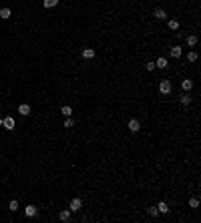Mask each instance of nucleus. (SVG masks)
<instances>
[{"label":"nucleus","instance_id":"f257e3e1","mask_svg":"<svg viewBox=\"0 0 201 223\" xmlns=\"http://www.w3.org/2000/svg\"><path fill=\"white\" fill-rule=\"evenodd\" d=\"M0 125L4 127L6 131H14V127H16V121H14L12 117H4V119H0Z\"/></svg>","mask_w":201,"mask_h":223},{"label":"nucleus","instance_id":"f03ea898","mask_svg":"<svg viewBox=\"0 0 201 223\" xmlns=\"http://www.w3.org/2000/svg\"><path fill=\"white\" fill-rule=\"evenodd\" d=\"M127 129L131 131V133H139V131H141V121H139V119H131V121L127 123Z\"/></svg>","mask_w":201,"mask_h":223},{"label":"nucleus","instance_id":"7ed1b4c3","mask_svg":"<svg viewBox=\"0 0 201 223\" xmlns=\"http://www.w3.org/2000/svg\"><path fill=\"white\" fill-rule=\"evenodd\" d=\"M159 93L161 95H169L171 93V83H169V80H161V83H159Z\"/></svg>","mask_w":201,"mask_h":223},{"label":"nucleus","instance_id":"20e7f679","mask_svg":"<svg viewBox=\"0 0 201 223\" xmlns=\"http://www.w3.org/2000/svg\"><path fill=\"white\" fill-rule=\"evenodd\" d=\"M81 207H82V201H81L78 197H74L73 201H70L69 209H70V213H77V211H81Z\"/></svg>","mask_w":201,"mask_h":223},{"label":"nucleus","instance_id":"39448f33","mask_svg":"<svg viewBox=\"0 0 201 223\" xmlns=\"http://www.w3.org/2000/svg\"><path fill=\"white\" fill-rule=\"evenodd\" d=\"M36 213H38L36 205H26L24 207V215H26V217H36Z\"/></svg>","mask_w":201,"mask_h":223},{"label":"nucleus","instance_id":"423d86ee","mask_svg":"<svg viewBox=\"0 0 201 223\" xmlns=\"http://www.w3.org/2000/svg\"><path fill=\"white\" fill-rule=\"evenodd\" d=\"M30 111H32V109H30V105H26V103H22V105L18 107V113H20L22 117H28V115H30Z\"/></svg>","mask_w":201,"mask_h":223},{"label":"nucleus","instance_id":"0eeeda50","mask_svg":"<svg viewBox=\"0 0 201 223\" xmlns=\"http://www.w3.org/2000/svg\"><path fill=\"white\" fill-rule=\"evenodd\" d=\"M181 88H183L185 93H189V91L193 88V80H189V79H183V80H181Z\"/></svg>","mask_w":201,"mask_h":223},{"label":"nucleus","instance_id":"6e6552de","mask_svg":"<svg viewBox=\"0 0 201 223\" xmlns=\"http://www.w3.org/2000/svg\"><path fill=\"white\" fill-rule=\"evenodd\" d=\"M169 67V63H167V59H163V56H159L157 63H155V68H167Z\"/></svg>","mask_w":201,"mask_h":223},{"label":"nucleus","instance_id":"1a4fd4ad","mask_svg":"<svg viewBox=\"0 0 201 223\" xmlns=\"http://www.w3.org/2000/svg\"><path fill=\"white\" fill-rule=\"evenodd\" d=\"M10 16H12V10L10 8H0V18H2V20H8Z\"/></svg>","mask_w":201,"mask_h":223},{"label":"nucleus","instance_id":"9d476101","mask_svg":"<svg viewBox=\"0 0 201 223\" xmlns=\"http://www.w3.org/2000/svg\"><path fill=\"white\" fill-rule=\"evenodd\" d=\"M185 42H187V47H195L197 44V34H189V36L185 38Z\"/></svg>","mask_w":201,"mask_h":223},{"label":"nucleus","instance_id":"9b49d317","mask_svg":"<svg viewBox=\"0 0 201 223\" xmlns=\"http://www.w3.org/2000/svg\"><path fill=\"white\" fill-rule=\"evenodd\" d=\"M58 217H60V221H69L70 219V209H62L58 213Z\"/></svg>","mask_w":201,"mask_h":223},{"label":"nucleus","instance_id":"f8f14e48","mask_svg":"<svg viewBox=\"0 0 201 223\" xmlns=\"http://www.w3.org/2000/svg\"><path fill=\"white\" fill-rule=\"evenodd\" d=\"M157 211H159V213H169L171 209H169V205H167L165 201H161V203L157 205Z\"/></svg>","mask_w":201,"mask_h":223},{"label":"nucleus","instance_id":"ddd939ff","mask_svg":"<svg viewBox=\"0 0 201 223\" xmlns=\"http://www.w3.org/2000/svg\"><path fill=\"white\" fill-rule=\"evenodd\" d=\"M191 101H193V99H191V95H189V93L181 95V105H185V107H187V105H191Z\"/></svg>","mask_w":201,"mask_h":223},{"label":"nucleus","instance_id":"4468645a","mask_svg":"<svg viewBox=\"0 0 201 223\" xmlns=\"http://www.w3.org/2000/svg\"><path fill=\"white\" fill-rule=\"evenodd\" d=\"M60 0H42V4H44V8H54L56 4H58Z\"/></svg>","mask_w":201,"mask_h":223},{"label":"nucleus","instance_id":"2eb2a0df","mask_svg":"<svg viewBox=\"0 0 201 223\" xmlns=\"http://www.w3.org/2000/svg\"><path fill=\"white\" fill-rule=\"evenodd\" d=\"M60 115H62V117H70V115H73V109H70L69 105H64L62 109H60Z\"/></svg>","mask_w":201,"mask_h":223},{"label":"nucleus","instance_id":"dca6fc26","mask_svg":"<svg viewBox=\"0 0 201 223\" xmlns=\"http://www.w3.org/2000/svg\"><path fill=\"white\" fill-rule=\"evenodd\" d=\"M82 56H85V59H94V48H85Z\"/></svg>","mask_w":201,"mask_h":223},{"label":"nucleus","instance_id":"f3484780","mask_svg":"<svg viewBox=\"0 0 201 223\" xmlns=\"http://www.w3.org/2000/svg\"><path fill=\"white\" fill-rule=\"evenodd\" d=\"M155 16H157L159 20H165V18H167V12H165L163 8H157V10H155Z\"/></svg>","mask_w":201,"mask_h":223},{"label":"nucleus","instance_id":"a211bd4d","mask_svg":"<svg viewBox=\"0 0 201 223\" xmlns=\"http://www.w3.org/2000/svg\"><path fill=\"white\" fill-rule=\"evenodd\" d=\"M171 56H173V59H179V56H181V47H173L171 48Z\"/></svg>","mask_w":201,"mask_h":223},{"label":"nucleus","instance_id":"6ab92c4d","mask_svg":"<svg viewBox=\"0 0 201 223\" xmlns=\"http://www.w3.org/2000/svg\"><path fill=\"white\" fill-rule=\"evenodd\" d=\"M167 24H169V28H171V30H179V20H175V18H173V20H169Z\"/></svg>","mask_w":201,"mask_h":223},{"label":"nucleus","instance_id":"aec40b11","mask_svg":"<svg viewBox=\"0 0 201 223\" xmlns=\"http://www.w3.org/2000/svg\"><path fill=\"white\" fill-rule=\"evenodd\" d=\"M8 209L12 211V213H14V211H18V201H16V199H12V201L8 203Z\"/></svg>","mask_w":201,"mask_h":223},{"label":"nucleus","instance_id":"412c9836","mask_svg":"<svg viewBox=\"0 0 201 223\" xmlns=\"http://www.w3.org/2000/svg\"><path fill=\"white\" fill-rule=\"evenodd\" d=\"M189 207L197 209V207H199V199H197V197H191V199H189Z\"/></svg>","mask_w":201,"mask_h":223},{"label":"nucleus","instance_id":"4be33fe9","mask_svg":"<svg viewBox=\"0 0 201 223\" xmlns=\"http://www.w3.org/2000/svg\"><path fill=\"white\" fill-rule=\"evenodd\" d=\"M187 60H189V63H195V60H197V52L195 51L187 52Z\"/></svg>","mask_w":201,"mask_h":223},{"label":"nucleus","instance_id":"5701e85b","mask_svg":"<svg viewBox=\"0 0 201 223\" xmlns=\"http://www.w3.org/2000/svg\"><path fill=\"white\" fill-rule=\"evenodd\" d=\"M70 127H74V121L70 117H66V121H64V129H70Z\"/></svg>","mask_w":201,"mask_h":223},{"label":"nucleus","instance_id":"b1692460","mask_svg":"<svg viewBox=\"0 0 201 223\" xmlns=\"http://www.w3.org/2000/svg\"><path fill=\"white\" fill-rule=\"evenodd\" d=\"M147 211H149V215H151V217H157V215H159L157 207H149V209H147Z\"/></svg>","mask_w":201,"mask_h":223},{"label":"nucleus","instance_id":"393cba45","mask_svg":"<svg viewBox=\"0 0 201 223\" xmlns=\"http://www.w3.org/2000/svg\"><path fill=\"white\" fill-rule=\"evenodd\" d=\"M145 68H147V71H155V63H153V60H151V63H147Z\"/></svg>","mask_w":201,"mask_h":223}]
</instances>
